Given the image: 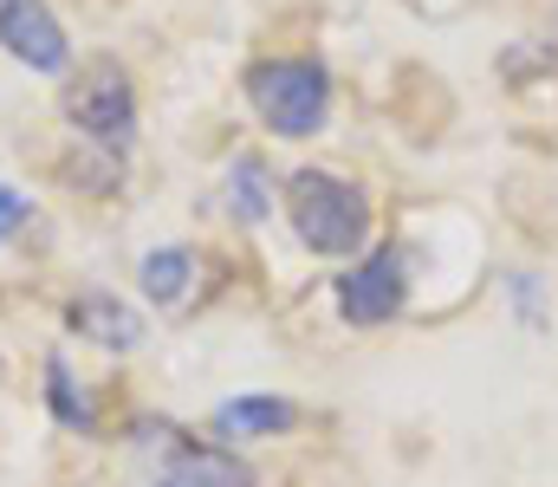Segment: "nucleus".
<instances>
[{
  "label": "nucleus",
  "mask_w": 558,
  "mask_h": 487,
  "mask_svg": "<svg viewBox=\"0 0 558 487\" xmlns=\"http://www.w3.org/2000/svg\"><path fill=\"white\" fill-rule=\"evenodd\" d=\"M286 208H292L299 241L318 247V254H351V247H364V234H371V202H364V188H351V182H338V175H325V169H299V175L286 182Z\"/></svg>",
  "instance_id": "1"
},
{
  "label": "nucleus",
  "mask_w": 558,
  "mask_h": 487,
  "mask_svg": "<svg viewBox=\"0 0 558 487\" xmlns=\"http://www.w3.org/2000/svg\"><path fill=\"white\" fill-rule=\"evenodd\" d=\"M247 98L279 137H305V131H318V118L331 105V78L312 59H267L247 72Z\"/></svg>",
  "instance_id": "2"
},
{
  "label": "nucleus",
  "mask_w": 558,
  "mask_h": 487,
  "mask_svg": "<svg viewBox=\"0 0 558 487\" xmlns=\"http://www.w3.org/2000/svg\"><path fill=\"white\" fill-rule=\"evenodd\" d=\"M65 118L98 137V144H124L131 137V118H137V98H131V78L111 65V59H92L85 72H72L65 85Z\"/></svg>",
  "instance_id": "3"
},
{
  "label": "nucleus",
  "mask_w": 558,
  "mask_h": 487,
  "mask_svg": "<svg viewBox=\"0 0 558 487\" xmlns=\"http://www.w3.org/2000/svg\"><path fill=\"white\" fill-rule=\"evenodd\" d=\"M156 442V468L149 487H254V468L234 462L215 442H195L189 429H143Z\"/></svg>",
  "instance_id": "4"
},
{
  "label": "nucleus",
  "mask_w": 558,
  "mask_h": 487,
  "mask_svg": "<svg viewBox=\"0 0 558 487\" xmlns=\"http://www.w3.org/2000/svg\"><path fill=\"white\" fill-rule=\"evenodd\" d=\"M338 306H344L351 325L397 319V306H403V260L384 247V254H371L364 267H351V273L338 280Z\"/></svg>",
  "instance_id": "5"
},
{
  "label": "nucleus",
  "mask_w": 558,
  "mask_h": 487,
  "mask_svg": "<svg viewBox=\"0 0 558 487\" xmlns=\"http://www.w3.org/2000/svg\"><path fill=\"white\" fill-rule=\"evenodd\" d=\"M0 39L33 72H65V33L46 13V0H0Z\"/></svg>",
  "instance_id": "6"
},
{
  "label": "nucleus",
  "mask_w": 558,
  "mask_h": 487,
  "mask_svg": "<svg viewBox=\"0 0 558 487\" xmlns=\"http://www.w3.org/2000/svg\"><path fill=\"white\" fill-rule=\"evenodd\" d=\"M72 331H85V338H98V344H111V351H131L143 338V319L131 306H118V300H105V293H85V300H72V313H65Z\"/></svg>",
  "instance_id": "7"
},
{
  "label": "nucleus",
  "mask_w": 558,
  "mask_h": 487,
  "mask_svg": "<svg viewBox=\"0 0 558 487\" xmlns=\"http://www.w3.org/2000/svg\"><path fill=\"white\" fill-rule=\"evenodd\" d=\"M189 287H195V254H189V247H162V254L143 260V293H149L156 306H182Z\"/></svg>",
  "instance_id": "8"
},
{
  "label": "nucleus",
  "mask_w": 558,
  "mask_h": 487,
  "mask_svg": "<svg viewBox=\"0 0 558 487\" xmlns=\"http://www.w3.org/2000/svg\"><path fill=\"white\" fill-rule=\"evenodd\" d=\"M274 429H292V403L279 397H241L221 410V436H274Z\"/></svg>",
  "instance_id": "9"
},
{
  "label": "nucleus",
  "mask_w": 558,
  "mask_h": 487,
  "mask_svg": "<svg viewBox=\"0 0 558 487\" xmlns=\"http://www.w3.org/2000/svg\"><path fill=\"white\" fill-rule=\"evenodd\" d=\"M228 202H234L241 221H267V169H260V157L234 162V175H228Z\"/></svg>",
  "instance_id": "10"
},
{
  "label": "nucleus",
  "mask_w": 558,
  "mask_h": 487,
  "mask_svg": "<svg viewBox=\"0 0 558 487\" xmlns=\"http://www.w3.org/2000/svg\"><path fill=\"white\" fill-rule=\"evenodd\" d=\"M46 397H52V410H59V416H65L72 429H92V403L78 397V383H72V370H65L59 357L46 364Z\"/></svg>",
  "instance_id": "11"
},
{
  "label": "nucleus",
  "mask_w": 558,
  "mask_h": 487,
  "mask_svg": "<svg viewBox=\"0 0 558 487\" xmlns=\"http://www.w3.org/2000/svg\"><path fill=\"white\" fill-rule=\"evenodd\" d=\"M20 221H26V202H20L13 188H0V241H7V234H13Z\"/></svg>",
  "instance_id": "12"
}]
</instances>
